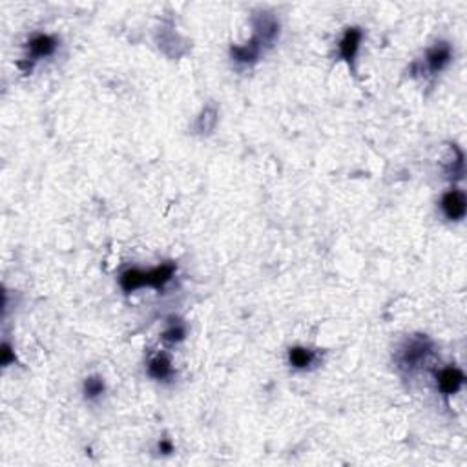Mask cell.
<instances>
[{
  "label": "cell",
  "instance_id": "cell-2",
  "mask_svg": "<svg viewBox=\"0 0 467 467\" xmlns=\"http://www.w3.org/2000/svg\"><path fill=\"white\" fill-rule=\"evenodd\" d=\"M433 354V342L427 336H413L404 343L396 354V364L405 373H415Z\"/></svg>",
  "mask_w": 467,
  "mask_h": 467
},
{
  "label": "cell",
  "instance_id": "cell-12",
  "mask_svg": "<svg viewBox=\"0 0 467 467\" xmlns=\"http://www.w3.org/2000/svg\"><path fill=\"white\" fill-rule=\"evenodd\" d=\"M216 123H218V112L214 106H208V108L203 110L201 117L198 119V130L201 134H208L216 126Z\"/></svg>",
  "mask_w": 467,
  "mask_h": 467
},
{
  "label": "cell",
  "instance_id": "cell-3",
  "mask_svg": "<svg viewBox=\"0 0 467 467\" xmlns=\"http://www.w3.org/2000/svg\"><path fill=\"white\" fill-rule=\"evenodd\" d=\"M440 207L444 216H446L449 221H460V219H464L467 210L466 196H464V192L457 190V188H455V190H449L447 194H444Z\"/></svg>",
  "mask_w": 467,
  "mask_h": 467
},
{
  "label": "cell",
  "instance_id": "cell-10",
  "mask_svg": "<svg viewBox=\"0 0 467 467\" xmlns=\"http://www.w3.org/2000/svg\"><path fill=\"white\" fill-rule=\"evenodd\" d=\"M148 373H150L152 378L159 380V382L172 378L174 369H172V364L167 354H157V356H154L150 360V364H148Z\"/></svg>",
  "mask_w": 467,
  "mask_h": 467
},
{
  "label": "cell",
  "instance_id": "cell-5",
  "mask_svg": "<svg viewBox=\"0 0 467 467\" xmlns=\"http://www.w3.org/2000/svg\"><path fill=\"white\" fill-rule=\"evenodd\" d=\"M453 50L447 42H436L435 46L427 52L426 55V66L431 73L442 72L447 64L451 63Z\"/></svg>",
  "mask_w": 467,
  "mask_h": 467
},
{
  "label": "cell",
  "instance_id": "cell-1",
  "mask_svg": "<svg viewBox=\"0 0 467 467\" xmlns=\"http://www.w3.org/2000/svg\"><path fill=\"white\" fill-rule=\"evenodd\" d=\"M176 272V265L174 263H165L161 267L148 270H137L130 269L123 272L121 276V287L125 292H134L141 287H154V289H161L172 280V276Z\"/></svg>",
  "mask_w": 467,
  "mask_h": 467
},
{
  "label": "cell",
  "instance_id": "cell-9",
  "mask_svg": "<svg viewBox=\"0 0 467 467\" xmlns=\"http://www.w3.org/2000/svg\"><path fill=\"white\" fill-rule=\"evenodd\" d=\"M28 50H30V55H32V61L42 57H50L55 50H57V41L50 35H44V33H39V35H33L28 42Z\"/></svg>",
  "mask_w": 467,
  "mask_h": 467
},
{
  "label": "cell",
  "instance_id": "cell-13",
  "mask_svg": "<svg viewBox=\"0 0 467 467\" xmlns=\"http://www.w3.org/2000/svg\"><path fill=\"white\" fill-rule=\"evenodd\" d=\"M104 393V382L99 378V376H90L84 382V395L90 400H95V398H99L101 395Z\"/></svg>",
  "mask_w": 467,
  "mask_h": 467
},
{
  "label": "cell",
  "instance_id": "cell-14",
  "mask_svg": "<svg viewBox=\"0 0 467 467\" xmlns=\"http://www.w3.org/2000/svg\"><path fill=\"white\" fill-rule=\"evenodd\" d=\"M185 334H187V331H185V325L181 322H172L170 327L163 334V338L168 340V342H181Z\"/></svg>",
  "mask_w": 467,
  "mask_h": 467
},
{
  "label": "cell",
  "instance_id": "cell-8",
  "mask_svg": "<svg viewBox=\"0 0 467 467\" xmlns=\"http://www.w3.org/2000/svg\"><path fill=\"white\" fill-rule=\"evenodd\" d=\"M464 382H466V376L457 367H447L438 373V387L447 396L455 395V393L462 389Z\"/></svg>",
  "mask_w": 467,
  "mask_h": 467
},
{
  "label": "cell",
  "instance_id": "cell-7",
  "mask_svg": "<svg viewBox=\"0 0 467 467\" xmlns=\"http://www.w3.org/2000/svg\"><path fill=\"white\" fill-rule=\"evenodd\" d=\"M362 39H364V32H362L360 28H349L347 32H345V35L342 37V41H340V55H342V59H345L349 64H353L356 55H358Z\"/></svg>",
  "mask_w": 467,
  "mask_h": 467
},
{
  "label": "cell",
  "instance_id": "cell-6",
  "mask_svg": "<svg viewBox=\"0 0 467 467\" xmlns=\"http://www.w3.org/2000/svg\"><path fill=\"white\" fill-rule=\"evenodd\" d=\"M280 33V22L276 21L270 13H260L254 19V35H258L261 41L270 46L274 39Z\"/></svg>",
  "mask_w": 467,
  "mask_h": 467
},
{
  "label": "cell",
  "instance_id": "cell-15",
  "mask_svg": "<svg viewBox=\"0 0 467 467\" xmlns=\"http://www.w3.org/2000/svg\"><path fill=\"white\" fill-rule=\"evenodd\" d=\"M159 449H161V451L165 453V455H168V453L174 451V447H172V444L168 440H163L161 444H159Z\"/></svg>",
  "mask_w": 467,
  "mask_h": 467
},
{
  "label": "cell",
  "instance_id": "cell-11",
  "mask_svg": "<svg viewBox=\"0 0 467 467\" xmlns=\"http://www.w3.org/2000/svg\"><path fill=\"white\" fill-rule=\"evenodd\" d=\"M289 362L292 367L309 369L316 362V353L307 347H292L289 351Z\"/></svg>",
  "mask_w": 467,
  "mask_h": 467
},
{
  "label": "cell",
  "instance_id": "cell-4",
  "mask_svg": "<svg viewBox=\"0 0 467 467\" xmlns=\"http://www.w3.org/2000/svg\"><path fill=\"white\" fill-rule=\"evenodd\" d=\"M263 46H267L265 42L261 41L258 35H252V39L249 42H245L241 46L230 48V55L239 64H254L260 59Z\"/></svg>",
  "mask_w": 467,
  "mask_h": 467
}]
</instances>
